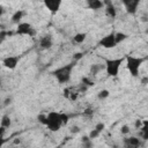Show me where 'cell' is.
Returning <instances> with one entry per match:
<instances>
[{
  "mask_svg": "<svg viewBox=\"0 0 148 148\" xmlns=\"http://www.w3.org/2000/svg\"><path fill=\"white\" fill-rule=\"evenodd\" d=\"M98 44H99L102 47H104V49H113V47L117 45L116 32H110V34L105 35L104 37H102Z\"/></svg>",
  "mask_w": 148,
  "mask_h": 148,
  "instance_id": "obj_6",
  "label": "cell"
},
{
  "mask_svg": "<svg viewBox=\"0 0 148 148\" xmlns=\"http://www.w3.org/2000/svg\"><path fill=\"white\" fill-rule=\"evenodd\" d=\"M81 143H82V148H92L94 147V142H92V140L88 135L82 138Z\"/></svg>",
  "mask_w": 148,
  "mask_h": 148,
  "instance_id": "obj_19",
  "label": "cell"
},
{
  "mask_svg": "<svg viewBox=\"0 0 148 148\" xmlns=\"http://www.w3.org/2000/svg\"><path fill=\"white\" fill-rule=\"evenodd\" d=\"M79 131H80V130H79L77 126H73V127H72V132H73V133H76V132H79Z\"/></svg>",
  "mask_w": 148,
  "mask_h": 148,
  "instance_id": "obj_24",
  "label": "cell"
},
{
  "mask_svg": "<svg viewBox=\"0 0 148 148\" xmlns=\"http://www.w3.org/2000/svg\"><path fill=\"white\" fill-rule=\"evenodd\" d=\"M87 6H88L89 9L99 10V9L104 8V1H101V0H88L87 1Z\"/></svg>",
  "mask_w": 148,
  "mask_h": 148,
  "instance_id": "obj_13",
  "label": "cell"
},
{
  "mask_svg": "<svg viewBox=\"0 0 148 148\" xmlns=\"http://www.w3.org/2000/svg\"><path fill=\"white\" fill-rule=\"evenodd\" d=\"M68 119H69V116L67 113L57 112V111H51L49 113H42L38 116V121L45 125L52 132L59 131L64 125L67 124Z\"/></svg>",
  "mask_w": 148,
  "mask_h": 148,
  "instance_id": "obj_1",
  "label": "cell"
},
{
  "mask_svg": "<svg viewBox=\"0 0 148 148\" xmlns=\"http://www.w3.org/2000/svg\"><path fill=\"white\" fill-rule=\"evenodd\" d=\"M104 10H105V14L111 18H114L117 16V9L113 2L111 1H104Z\"/></svg>",
  "mask_w": 148,
  "mask_h": 148,
  "instance_id": "obj_12",
  "label": "cell"
},
{
  "mask_svg": "<svg viewBox=\"0 0 148 148\" xmlns=\"http://www.w3.org/2000/svg\"><path fill=\"white\" fill-rule=\"evenodd\" d=\"M23 15H24V12H23V10H21V9L16 10V12L13 14V16H12V22L20 24V23H21V18L23 17Z\"/></svg>",
  "mask_w": 148,
  "mask_h": 148,
  "instance_id": "obj_17",
  "label": "cell"
},
{
  "mask_svg": "<svg viewBox=\"0 0 148 148\" xmlns=\"http://www.w3.org/2000/svg\"><path fill=\"white\" fill-rule=\"evenodd\" d=\"M127 37H128V36H127L126 34H124V32H116V40H117V44L124 42L125 39H127Z\"/></svg>",
  "mask_w": 148,
  "mask_h": 148,
  "instance_id": "obj_22",
  "label": "cell"
},
{
  "mask_svg": "<svg viewBox=\"0 0 148 148\" xmlns=\"http://www.w3.org/2000/svg\"><path fill=\"white\" fill-rule=\"evenodd\" d=\"M102 65H99V64H94V65H91L90 66V74H92V75H96L101 69H102Z\"/></svg>",
  "mask_w": 148,
  "mask_h": 148,
  "instance_id": "obj_21",
  "label": "cell"
},
{
  "mask_svg": "<svg viewBox=\"0 0 148 148\" xmlns=\"http://www.w3.org/2000/svg\"><path fill=\"white\" fill-rule=\"evenodd\" d=\"M123 142L125 148H140L143 143V140L138 136H126L124 138Z\"/></svg>",
  "mask_w": 148,
  "mask_h": 148,
  "instance_id": "obj_8",
  "label": "cell"
},
{
  "mask_svg": "<svg viewBox=\"0 0 148 148\" xmlns=\"http://www.w3.org/2000/svg\"><path fill=\"white\" fill-rule=\"evenodd\" d=\"M125 62V57L121 58H105L104 59V67L108 76L117 77L119 75V71L121 65Z\"/></svg>",
  "mask_w": 148,
  "mask_h": 148,
  "instance_id": "obj_4",
  "label": "cell"
},
{
  "mask_svg": "<svg viewBox=\"0 0 148 148\" xmlns=\"http://www.w3.org/2000/svg\"><path fill=\"white\" fill-rule=\"evenodd\" d=\"M53 46V37L47 34V35H44L40 37L39 39V47L42 50H49Z\"/></svg>",
  "mask_w": 148,
  "mask_h": 148,
  "instance_id": "obj_11",
  "label": "cell"
},
{
  "mask_svg": "<svg viewBox=\"0 0 148 148\" xmlns=\"http://www.w3.org/2000/svg\"><path fill=\"white\" fill-rule=\"evenodd\" d=\"M16 35H20V36H28V37H35L37 31L36 29L28 22H21L20 24H17V28H16V31H15Z\"/></svg>",
  "mask_w": 148,
  "mask_h": 148,
  "instance_id": "obj_5",
  "label": "cell"
},
{
  "mask_svg": "<svg viewBox=\"0 0 148 148\" xmlns=\"http://www.w3.org/2000/svg\"><path fill=\"white\" fill-rule=\"evenodd\" d=\"M86 38H87V34L86 32H77V34H75L73 36L72 42L74 44H81V43H83L86 40Z\"/></svg>",
  "mask_w": 148,
  "mask_h": 148,
  "instance_id": "obj_16",
  "label": "cell"
},
{
  "mask_svg": "<svg viewBox=\"0 0 148 148\" xmlns=\"http://www.w3.org/2000/svg\"><path fill=\"white\" fill-rule=\"evenodd\" d=\"M44 6L46 7V9L52 14H57L61 7V1L59 0H45L44 1Z\"/></svg>",
  "mask_w": 148,
  "mask_h": 148,
  "instance_id": "obj_10",
  "label": "cell"
},
{
  "mask_svg": "<svg viewBox=\"0 0 148 148\" xmlns=\"http://www.w3.org/2000/svg\"><path fill=\"white\" fill-rule=\"evenodd\" d=\"M125 10L127 14L130 15H135L138 12V8L140 6V1L139 0H123L121 1Z\"/></svg>",
  "mask_w": 148,
  "mask_h": 148,
  "instance_id": "obj_7",
  "label": "cell"
},
{
  "mask_svg": "<svg viewBox=\"0 0 148 148\" xmlns=\"http://www.w3.org/2000/svg\"><path fill=\"white\" fill-rule=\"evenodd\" d=\"M12 124V119L8 114H3L2 118H1V128L5 130V128H8Z\"/></svg>",
  "mask_w": 148,
  "mask_h": 148,
  "instance_id": "obj_18",
  "label": "cell"
},
{
  "mask_svg": "<svg viewBox=\"0 0 148 148\" xmlns=\"http://www.w3.org/2000/svg\"><path fill=\"white\" fill-rule=\"evenodd\" d=\"M104 124L103 123H98L96 126H95V128L88 134V136L91 139V140H94V139H96L97 136H99V134L103 132V130H104Z\"/></svg>",
  "mask_w": 148,
  "mask_h": 148,
  "instance_id": "obj_14",
  "label": "cell"
},
{
  "mask_svg": "<svg viewBox=\"0 0 148 148\" xmlns=\"http://www.w3.org/2000/svg\"><path fill=\"white\" fill-rule=\"evenodd\" d=\"M110 96V91L108 90V89H102V90H99L98 92H97V98L98 99H105V98H108Z\"/></svg>",
  "mask_w": 148,
  "mask_h": 148,
  "instance_id": "obj_20",
  "label": "cell"
},
{
  "mask_svg": "<svg viewBox=\"0 0 148 148\" xmlns=\"http://www.w3.org/2000/svg\"><path fill=\"white\" fill-rule=\"evenodd\" d=\"M140 138L143 141H148V120H142V126L140 127Z\"/></svg>",
  "mask_w": 148,
  "mask_h": 148,
  "instance_id": "obj_15",
  "label": "cell"
},
{
  "mask_svg": "<svg viewBox=\"0 0 148 148\" xmlns=\"http://www.w3.org/2000/svg\"><path fill=\"white\" fill-rule=\"evenodd\" d=\"M57 148H60V147H57Z\"/></svg>",
  "mask_w": 148,
  "mask_h": 148,
  "instance_id": "obj_25",
  "label": "cell"
},
{
  "mask_svg": "<svg viewBox=\"0 0 148 148\" xmlns=\"http://www.w3.org/2000/svg\"><path fill=\"white\" fill-rule=\"evenodd\" d=\"M120 133L124 134V135L128 134V133H130V126H128V125H123L121 128H120Z\"/></svg>",
  "mask_w": 148,
  "mask_h": 148,
  "instance_id": "obj_23",
  "label": "cell"
},
{
  "mask_svg": "<svg viewBox=\"0 0 148 148\" xmlns=\"http://www.w3.org/2000/svg\"><path fill=\"white\" fill-rule=\"evenodd\" d=\"M146 58L143 57H135L133 54H127L125 56V66L126 69L130 72V74L133 77H138L140 73V67L145 62Z\"/></svg>",
  "mask_w": 148,
  "mask_h": 148,
  "instance_id": "obj_3",
  "label": "cell"
},
{
  "mask_svg": "<svg viewBox=\"0 0 148 148\" xmlns=\"http://www.w3.org/2000/svg\"><path fill=\"white\" fill-rule=\"evenodd\" d=\"M75 64H76V60H72L71 62L53 69L51 72V74L58 81V83L65 84V83L69 82V80L72 77V72H73V69L75 67Z\"/></svg>",
  "mask_w": 148,
  "mask_h": 148,
  "instance_id": "obj_2",
  "label": "cell"
},
{
  "mask_svg": "<svg viewBox=\"0 0 148 148\" xmlns=\"http://www.w3.org/2000/svg\"><path fill=\"white\" fill-rule=\"evenodd\" d=\"M20 57L18 56H7L2 59V65L8 69H15L18 65Z\"/></svg>",
  "mask_w": 148,
  "mask_h": 148,
  "instance_id": "obj_9",
  "label": "cell"
}]
</instances>
